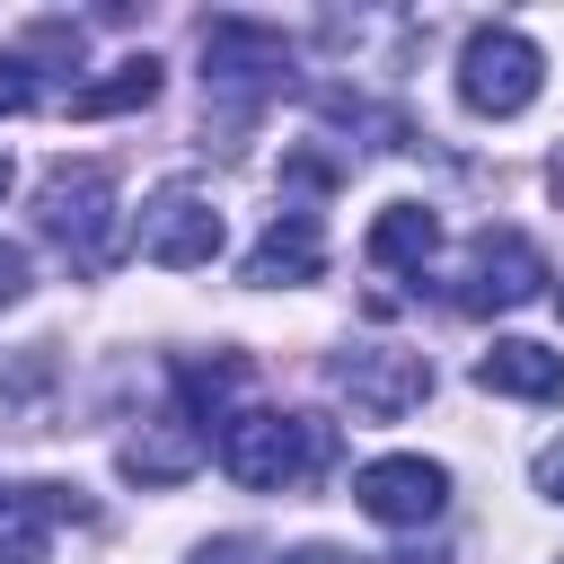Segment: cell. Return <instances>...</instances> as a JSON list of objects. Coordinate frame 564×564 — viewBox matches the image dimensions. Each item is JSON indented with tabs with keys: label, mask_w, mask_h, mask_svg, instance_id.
Listing matches in <instances>:
<instances>
[{
	"label": "cell",
	"mask_w": 564,
	"mask_h": 564,
	"mask_svg": "<svg viewBox=\"0 0 564 564\" xmlns=\"http://www.w3.org/2000/svg\"><path fill=\"white\" fill-rule=\"evenodd\" d=\"M335 458V423L326 414H282V405H247L220 423V467L247 494H291Z\"/></svg>",
	"instance_id": "obj_1"
},
{
	"label": "cell",
	"mask_w": 564,
	"mask_h": 564,
	"mask_svg": "<svg viewBox=\"0 0 564 564\" xmlns=\"http://www.w3.org/2000/svg\"><path fill=\"white\" fill-rule=\"evenodd\" d=\"M35 229L70 256V273H106L115 264V176L97 159H62L35 185Z\"/></svg>",
	"instance_id": "obj_2"
},
{
	"label": "cell",
	"mask_w": 564,
	"mask_h": 564,
	"mask_svg": "<svg viewBox=\"0 0 564 564\" xmlns=\"http://www.w3.org/2000/svg\"><path fill=\"white\" fill-rule=\"evenodd\" d=\"M538 88H546V53H538L520 26H476V35L458 44V106H467V115L511 123V115L538 106Z\"/></svg>",
	"instance_id": "obj_3"
},
{
	"label": "cell",
	"mask_w": 564,
	"mask_h": 564,
	"mask_svg": "<svg viewBox=\"0 0 564 564\" xmlns=\"http://www.w3.org/2000/svg\"><path fill=\"white\" fill-rule=\"evenodd\" d=\"M291 79V35L264 18H212L203 26V88L229 106H256Z\"/></svg>",
	"instance_id": "obj_4"
},
{
	"label": "cell",
	"mask_w": 564,
	"mask_h": 564,
	"mask_svg": "<svg viewBox=\"0 0 564 564\" xmlns=\"http://www.w3.org/2000/svg\"><path fill=\"white\" fill-rule=\"evenodd\" d=\"M538 291H546V256H538L520 229H476L449 308H467V317H502V308H529Z\"/></svg>",
	"instance_id": "obj_5"
},
{
	"label": "cell",
	"mask_w": 564,
	"mask_h": 564,
	"mask_svg": "<svg viewBox=\"0 0 564 564\" xmlns=\"http://www.w3.org/2000/svg\"><path fill=\"white\" fill-rule=\"evenodd\" d=\"M335 388L352 397V414L397 423V414H414V405L432 397V361L405 352V344H352V352L335 361Z\"/></svg>",
	"instance_id": "obj_6"
},
{
	"label": "cell",
	"mask_w": 564,
	"mask_h": 564,
	"mask_svg": "<svg viewBox=\"0 0 564 564\" xmlns=\"http://www.w3.org/2000/svg\"><path fill=\"white\" fill-rule=\"evenodd\" d=\"M352 502H361L379 529H423V520L449 511V467H441V458H414V449L370 458V467L352 476Z\"/></svg>",
	"instance_id": "obj_7"
},
{
	"label": "cell",
	"mask_w": 564,
	"mask_h": 564,
	"mask_svg": "<svg viewBox=\"0 0 564 564\" xmlns=\"http://www.w3.org/2000/svg\"><path fill=\"white\" fill-rule=\"evenodd\" d=\"M141 256L167 264V273L212 264V256H220V212H212V194H203V185H159V194L141 203Z\"/></svg>",
	"instance_id": "obj_8"
},
{
	"label": "cell",
	"mask_w": 564,
	"mask_h": 564,
	"mask_svg": "<svg viewBox=\"0 0 564 564\" xmlns=\"http://www.w3.org/2000/svg\"><path fill=\"white\" fill-rule=\"evenodd\" d=\"M317 273H326V220L300 212V203L273 212L264 238L247 247V282H256V291H291V282H317Z\"/></svg>",
	"instance_id": "obj_9"
},
{
	"label": "cell",
	"mask_w": 564,
	"mask_h": 564,
	"mask_svg": "<svg viewBox=\"0 0 564 564\" xmlns=\"http://www.w3.org/2000/svg\"><path fill=\"white\" fill-rule=\"evenodd\" d=\"M476 388L485 397H564V352H546L529 335H494V352H476Z\"/></svg>",
	"instance_id": "obj_10"
},
{
	"label": "cell",
	"mask_w": 564,
	"mask_h": 564,
	"mask_svg": "<svg viewBox=\"0 0 564 564\" xmlns=\"http://www.w3.org/2000/svg\"><path fill=\"white\" fill-rule=\"evenodd\" d=\"M361 247H370V264H379V273H414V282H423V273H432V256H441V220H432L423 203H388V212L370 220V238H361Z\"/></svg>",
	"instance_id": "obj_11"
},
{
	"label": "cell",
	"mask_w": 564,
	"mask_h": 564,
	"mask_svg": "<svg viewBox=\"0 0 564 564\" xmlns=\"http://www.w3.org/2000/svg\"><path fill=\"white\" fill-rule=\"evenodd\" d=\"M212 441L185 423V414H159L150 432H132L123 441V476H141V485H176V476H194V458H203Z\"/></svg>",
	"instance_id": "obj_12"
},
{
	"label": "cell",
	"mask_w": 564,
	"mask_h": 564,
	"mask_svg": "<svg viewBox=\"0 0 564 564\" xmlns=\"http://www.w3.org/2000/svg\"><path fill=\"white\" fill-rule=\"evenodd\" d=\"M247 388V352H220V361H185L176 370V414L212 441L220 423H229V397Z\"/></svg>",
	"instance_id": "obj_13"
},
{
	"label": "cell",
	"mask_w": 564,
	"mask_h": 564,
	"mask_svg": "<svg viewBox=\"0 0 564 564\" xmlns=\"http://www.w3.org/2000/svg\"><path fill=\"white\" fill-rule=\"evenodd\" d=\"M150 97H159V62H150V53H123L106 79H79V88H70V115H79V123H106V115H132V106H150Z\"/></svg>",
	"instance_id": "obj_14"
},
{
	"label": "cell",
	"mask_w": 564,
	"mask_h": 564,
	"mask_svg": "<svg viewBox=\"0 0 564 564\" xmlns=\"http://www.w3.org/2000/svg\"><path fill=\"white\" fill-rule=\"evenodd\" d=\"M26 106H35V62L0 53V115H26Z\"/></svg>",
	"instance_id": "obj_15"
},
{
	"label": "cell",
	"mask_w": 564,
	"mask_h": 564,
	"mask_svg": "<svg viewBox=\"0 0 564 564\" xmlns=\"http://www.w3.org/2000/svg\"><path fill=\"white\" fill-rule=\"evenodd\" d=\"M282 176H291V185H335L344 167H335V159H317V150H291V159H282Z\"/></svg>",
	"instance_id": "obj_16"
},
{
	"label": "cell",
	"mask_w": 564,
	"mask_h": 564,
	"mask_svg": "<svg viewBox=\"0 0 564 564\" xmlns=\"http://www.w3.org/2000/svg\"><path fill=\"white\" fill-rule=\"evenodd\" d=\"M18 300H26V247L0 238V308H18Z\"/></svg>",
	"instance_id": "obj_17"
},
{
	"label": "cell",
	"mask_w": 564,
	"mask_h": 564,
	"mask_svg": "<svg viewBox=\"0 0 564 564\" xmlns=\"http://www.w3.org/2000/svg\"><path fill=\"white\" fill-rule=\"evenodd\" d=\"M538 494H546V502H564V441H546V449H538Z\"/></svg>",
	"instance_id": "obj_18"
},
{
	"label": "cell",
	"mask_w": 564,
	"mask_h": 564,
	"mask_svg": "<svg viewBox=\"0 0 564 564\" xmlns=\"http://www.w3.org/2000/svg\"><path fill=\"white\" fill-rule=\"evenodd\" d=\"M291 564H352V555H335V546H300Z\"/></svg>",
	"instance_id": "obj_19"
},
{
	"label": "cell",
	"mask_w": 564,
	"mask_h": 564,
	"mask_svg": "<svg viewBox=\"0 0 564 564\" xmlns=\"http://www.w3.org/2000/svg\"><path fill=\"white\" fill-rule=\"evenodd\" d=\"M9 185H18V167H9V150H0V194H9Z\"/></svg>",
	"instance_id": "obj_20"
},
{
	"label": "cell",
	"mask_w": 564,
	"mask_h": 564,
	"mask_svg": "<svg viewBox=\"0 0 564 564\" xmlns=\"http://www.w3.org/2000/svg\"><path fill=\"white\" fill-rule=\"evenodd\" d=\"M546 185H555V194H564V159H555V176H546Z\"/></svg>",
	"instance_id": "obj_21"
},
{
	"label": "cell",
	"mask_w": 564,
	"mask_h": 564,
	"mask_svg": "<svg viewBox=\"0 0 564 564\" xmlns=\"http://www.w3.org/2000/svg\"><path fill=\"white\" fill-rule=\"evenodd\" d=\"M0 520H9V485H0Z\"/></svg>",
	"instance_id": "obj_22"
}]
</instances>
